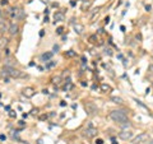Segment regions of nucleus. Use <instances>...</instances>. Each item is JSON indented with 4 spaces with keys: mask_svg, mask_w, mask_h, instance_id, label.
Returning a JSON list of instances; mask_svg holds the SVG:
<instances>
[{
    "mask_svg": "<svg viewBox=\"0 0 153 144\" xmlns=\"http://www.w3.org/2000/svg\"><path fill=\"white\" fill-rule=\"evenodd\" d=\"M110 117L114 121L119 124H122L125 121H128V115H126V111L125 110H114L110 112Z\"/></svg>",
    "mask_w": 153,
    "mask_h": 144,
    "instance_id": "obj_1",
    "label": "nucleus"
},
{
    "mask_svg": "<svg viewBox=\"0 0 153 144\" xmlns=\"http://www.w3.org/2000/svg\"><path fill=\"white\" fill-rule=\"evenodd\" d=\"M9 14H10V17L14 18L15 21H21V19H23V17H24V12L21 8H12V9L9 10Z\"/></svg>",
    "mask_w": 153,
    "mask_h": 144,
    "instance_id": "obj_2",
    "label": "nucleus"
},
{
    "mask_svg": "<svg viewBox=\"0 0 153 144\" xmlns=\"http://www.w3.org/2000/svg\"><path fill=\"white\" fill-rule=\"evenodd\" d=\"M84 110H86L87 115H94V113L98 111V108L93 102H87L86 105H84Z\"/></svg>",
    "mask_w": 153,
    "mask_h": 144,
    "instance_id": "obj_3",
    "label": "nucleus"
},
{
    "mask_svg": "<svg viewBox=\"0 0 153 144\" xmlns=\"http://www.w3.org/2000/svg\"><path fill=\"white\" fill-rule=\"evenodd\" d=\"M97 129L93 126H89V127H87L86 130H84V133H83V137H86L87 139H91V138H94L96 135H97Z\"/></svg>",
    "mask_w": 153,
    "mask_h": 144,
    "instance_id": "obj_4",
    "label": "nucleus"
},
{
    "mask_svg": "<svg viewBox=\"0 0 153 144\" xmlns=\"http://www.w3.org/2000/svg\"><path fill=\"white\" fill-rule=\"evenodd\" d=\"M148 139H149V135H148V134H146V133H142V134H139L138 137H136L135 139L133 140V143H134V144L144 143V142H147Z\"/></svg>",
    "mask_w": 153,
    "mask_h": 144,
    "instance_id": "obj_5",
    "label": "nucleus"
},
{
    "mask_svg": "<svg viewBox=\"0 0 153 144\" xmlns=\"http://www.w3.org/2000/svg\"><path fill=\"white\" fill-rule=\"evenodd\" d=\"M119 138H120V139H122V140H129V139H132V138H133V133L130 131L129 129H128V130H122L121 133H119Z\"/></svg>",
    "mask_w": 153,
    "mask_h": 144,
    "instance_id": "obj_6",
    "label": "nucleus"
},
{
    "mask_svg": "<svg viewBox=\"0 0 153 144\" xmlns=\"http://www.w3.org/2000/svg\"><path fill=\"white\" fill-rule=\"evenodd\" d=\"M8 32H9L10 36H15V35H18V32H19V26H18V23H12V24H9Z\"/></svg>",
    "mask_w": 153,
    "mask_h": 144,
    "instance_id": "obj_7",
    "label": "nucleus"
},
{
    "mask_svg": "<svg viewBox=\"0 0 153 144\" xmlns=\"http://www.w3.org/2000/svg\"><path fill=\"white\" fill-rule=\"evenodd\" d=\"M23 96L27 97V98H32L35 96V89L32 87H27V88L23 89Z\"/></svg>",
    "mask_w": 153,
    "mask_h": 144,
    "instance_id": "obj_8",
    "label": "nucleus"
},
{
    "mask_svg": "<svg viewBox=\"0 0 153 144\" xmlns=\"http://www.w3.org/2000/svg\"><path fill=\"white\" fill-rule=\"evenodd\" d=\"M8 28H9V24H8V22L5 21V19H3V18H0V33H4V32H7Z\"/></svg>",
    "mask_w": 153,
    "mask_h": 144,
    "instance_id": "obj_9",
    "label": "nucleus"
},
{
    "mask_svg": "<svg viewBox=\"0 0 153 144\" xmlns=\"http://www.w3.org/2000/svg\"><path fill=\"white\" fill-rule=\"evenodd\" d=\"M54 19H55L56 22H63L65 21V15L63 12H56L55 14H54Z\"/></svg>",
    "mask_w": 153,
    "mask_h": 144,
    "instance_id": "obj_10",
    "label": "nucleus"
},
{
    "mask_svg": "<svg viewBox=\"0 0 153 144\" xmlns=\"http://www.w3.org/2000/svg\"><path fill=\"white\" fill-rule=\"evenodd\" d=\"M53 55H54V52H45V54H42V55H41V60H42V61H47V60H50V59L53 58Z\"/></svg>",
    "mask_w": 153,
    "mask_h": 144,
    "instance_id": "obj_11",
    "label": "nucleus"
},
{
    "mask_svg": "<svg viewBox=\"0 0 153 144\" xmlns=\"http://www.w3.org/2000/svg\"><path fill=\"white\" fill-rule=\"evenodd\" d=\"M74 29H75V32H76V33H78V35H80V33H82V32H83L84 27H83V26H82V24L76 23V24H75V26H74Z\"/></svg>",
    "mask_w": 153,
    "mask_h": 144,
    "instance_id": "obj_12",
    "label": "nucleus"
},
{
    "mask_svg": "<svg viewBox=\"0 0 153 144\" xmlns=\"http://www.w3.org/2000/svg\"><path fill=\"white\" fill-rule=\"evenodd\" d=\"M7 45H8V38L1 37V38H0V48H4Z\"/></svg>",
    "mask_w": 153,
    "mask_h": 144,
    "instance_id": "obj_13",
    "label": "nucleus"
},
{
    "mask_svg": "<svg viewBox=\"0 0 153 144\" xmlns=\"http://www.w3.org/2000/svg\"><path fill=\"white\" fill-rule=\"evenodd\" d=\"M111 101H112L114 103H117V105H121V103L124 102V101H122V98H120V97H116V96H114L112 98H111Z\"/></svg>",
    "mask_w": 153,
    "mask_h": 144,
    "instance_id": "obj_14",
    "label": "nucleus"
},
{
    "mask_svg": "<svg viewBox=\"0 0 153 144\" xmlns=\"http://www.w3.org/2000/svg\"><path fill=\"white\" fill-rule=\"evenodd\" d=\"M101 89H102V92H108V91H111V87L108 86V84L103 83L102 86H101Z\"/></svg>",
    "mask_w": 153,
    "mask_h": 144,
    "instance_id": "obj_15",
    "label": "nucleus"
},
{
    "mask_svg": "<svg viewBox=\"0 0 153 144\" xmlns=\"http://www.w3.org/2000/svg\"><path fill=\"white\" fill-rule=\"evenodd\" d=\"M14 65V60H10V59H8L7 62H5V66H9V68H14L13 66Z\"/></svg>",
    "mask_w": 153,
    "mask_h": 144,
    "instance_id": "obj_16",
    "label": "nucleus"
},
{
    "mask_svg": "<svg viewBox=\"0 0 153 144\" xmlns=\"http://www.w3.org/2000/svg\"><path fill=\"white\" fill-rule=\"evenodd\" d=\"M121 126H122V129H124V130H128V129H129V127H130V123H129V120L125 121V123H122V124H121Z\"/></svg>",
    "mask_w": 153,
    "mask_h": 144,
    "instance_id": "obj_17",
    "label": "nucleus"
},
{
    "mask_svg": "<svg viewBox=\"0 0 153 144\" xmlns=\"http://www.w3.org/2000/svg\"><path fill=\"white\" fill-rule=\"evenodd\" d=\"M65 56H68V58H73V56H75V52L73 50H69L67 54H65Z\"/></svg>",
    "mask_w": 153,
    "mask_h": 144,
    "instance_id": "obj_18",
    "label": "nucleus"
},
{
    "mask_svg": "<svg viewBox=\"0 0 153 144\" xmlns=\"http://www.w3.org/2000/svg\"><path fill=\"white\" fill-rule=\"evenodd\" d=\"M60 79H61V78H60V77H56V78H54V79H53V83H54V84H57V83L60 82Z\"/></svg>",
    "mask_w": 153,
    "mask_h": 144,
    "instance_id": "obj_19",
    "label": "nucleus"
},
{
    "mask_svg": "<svg viewBox=\"0 0 153 144\" xmlns=\"http://www.w3.org/2000/svg\"><path fill=\"white\" fill-rule=\"evenodd\" d=\"M63 31H64V28H63V27H59V28L56 29V33H57V35H61Z\"/></svg>",
    "mask_w": 153,
    "mask_h": 144,
    "instance_id": "obj_20",
    "label": "nucleus"
},
{
    "mask_svg": "<svg viewBox=\"0 0 153 144\" xmlns=\"http://www.w3.org/2000/svg\"><path fill=\"white\" fill-rule=\"evenodd\" d=\"M55 64H56V62H55V61H51V62H50V64H49V65H47V66H46V68H47V69H50V68L55 66Z\"/></svg>",
    "mask_w": 153,
    "mask_h": 144,
    "instance_id": "obj_21",
    "label": "nucleus"
},
{
    "mask_svg": "<svg viewBox=\"0 0 153 144\" xmlns=\"http://www.w3.org/2000/svg\"><path fill=\"white\" fill-rule=\"evenodd\" d=\"M135 102H136V105H139V106H140V107H143V108H147L146 106H144V105H143V103H142L140 101H138V100H135Z\"/></svg>",
    "mask_w": 153,
    "mask_h": 144,
    "instance_id": "obj_22",
    "label": "nucleus"
},
{
    "mask_svg": "<svg viewBox=\"0 0 153 144\" xmlns=\"http://www.w3.org/2000/svg\"><path fill=\"white\" fill-rule=\"evenodd\" d=\"M96 40H97V36H91L89 37V41L91 42H96Z\"/></svg>",
    "mask_w": 153,
    "mask_h": 144,
    "instance_id": "obj_23",
    "label": "nucleus"
},
{
    "mask_svg": "<svg viewBox=\"0 0 153 144\" xmlns=\"http://www.w3.org/2000/svg\"><path fill=\"white\" fill-rule=\"evenodd\" d=\"M96 144H103V140L102 139H97L96 140Z\"/></svg>",
    "mask_w": 153,
    "mask_h": 144,
    "instance_id": "obj_24",
    "label": "nucleus"
},
{
    "mask_svg": "<svg viewBox=\"0 0 153 144\" xmlns=\"http://www.w3.org/2000/svg\"><path fill=\"white\" fill-rule=\"evenodd\" d=\"M151 9H152L151 5H147V7H146V10H147V12H151Z\"/></svg>",
    "mask_w": 153,
    "mask_h": 144,
    "instance_id": "obj_25",
    "label": "nucleus"
},
{
    "mask_svg": "<svg viewBox=\"0 0 153 144\" xmlns=\"http://www.w3.org/2000/svg\"><path fill=\"white\" fill-rule=\"evenodd\" d=\"M57 50H59V46H54V51H57Z\"/></svg>",
    "mask_w": 153,
    "mask_h": 144,
    "instance_id": "obj_26",
    "label": "nucleus"
},
{
    "mask_svg": "<svg viewBox=\"0 0 153 144\" xmlns=\"http://www.w3.org/2000/svg\"><path fill=\"white\" fill-rule=\"evenodd\" d=\"M10 116H12V117H14V116H15V113L13 112V111H10Z\"/></svg>",
    "mask_w": 153,
    "mask_h": 144,
    "instance_id": "obj_27",
    "label": "nucleus"
},
{
    "mask_svg": "<svg viewBox=\"0 0 153 144\" xmlns=\"http://www.w3.org/2000/svg\"><path fill=\"white\" fill-rule=\"evenodd\" d=\"M41 1H42V3H47V0H41Z\"/></svg>",
    "mask_w": 153,
    "mask_h": 144,
    "instance_id": "obj_28",
    "label": "nucleus"
},
{
    "mask_svg": "<svg viewBox=\"0 0 153 144\" xmlns=\"http://www.w3.org/2000/svg\"><path fill=\"white\" fill-rule=\"evenodd\" d=\"M149 144H153V139H152V140H149Z\"/></svg>",
    "mask_w": 153,
    "mask_h": 144,
    "instance_id": "obj_29",
    "label": "nucleus"
},
{
    "mask_svg": "<svg viewBox=\"0 0 153 144\" xmlns=\"http://www.w3.org/2000/svg\"><path fill=\"white\" fill-rule=\"evenodd\" d=\"M151 70H152V72H153V65H152V66H151Z\"/></svg>",
    "mask_w": 153,
    "mask_h": 144,
    "instance_id": "obj_30",
    "label": "nucleus"
},
{
    "mask_svg": "<svg viewBox=\"0 0 153 144\" xmlns=\"http://www.w3.org/2000/svg\"><path fill=\"white\" fill-rule=\"evenodd\" d=\"M0 59H1V52H0Z\"/></svg>",
    "mask_w": 153,
    "mask_h": 144,
    "instance_id": "obj_31",
    "label": "nucleus"
}]
</instances>
